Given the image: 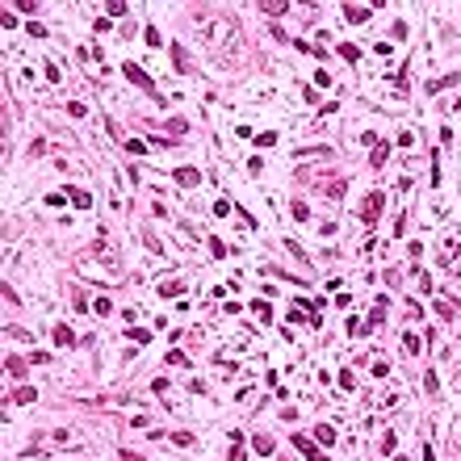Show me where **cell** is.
<instances>
[{
  "mask_svg": "<svg viewBox=\"0 0 461 461\" xmlns=\"http://www.w3.org/2000/svg\"><path fill=\"white\" fill-rule=\"evenodd\" d=\"M386 156H390V151H386V143H377V147H373V168H382V164H386Z\"/></svg>",
  "mask_w": 461,
  "mask_h": 461,
  "instance_id": "cell-10",
  "label": "cell"
},
{
  "mask_svg": "<svg viewBox=\"0 0 461 461\" xmlns=\"http://www.w3.org/2000/svg\"><path fill=\"white\" fill-rule=\"evenodd\" d=\"M176 181H181V185H189V189H193L197 181H202V176H197V168H176Z\"/></svg>",
  "mask_w": 461,
  "mask_h": 461,
  "instance_id": "cell-4",
  "label": "cell"
},
{
  "mask_svg": "<svg viewBox=\"0 0 461 461\" xmlns=\"http://www.w3.org/2000/svg\"><path fill=\"white\" fill-rule=\"evenodd\" d=\"M55 344H63V348H72L76 344V336L67 332V327H55Z\"/></svg>",
  "mask_w": 461,
  "mask_h": 461,
  "instance_id": "cell-5",
  "label": "cell"
},
{
  "mask_svg": "<svg viewBox=\"0 0 461 461\" xmlns=\"http://www.w3.org/2000/svg\"><path fill=\"white\" fill-rule=\"evenodd\" d=\"M126 336L134 340V344H147V340H151V332H147V327H126Z\"/></svg>",
  "mask_w": 461,
  "mask_h": 461,
  "instance_id": "cell-6",
  "label": "cell"
},
{
  "mask_svg": "<svg viewBox=\"0 0 461 461\" xmlns=\"http://www.w3.org/2000/svg\"><path fill=\"white\" fill-rule=\"evenodd\" d=\"M122 72H126L130 80H134V84H138V88H143V92H151V97H156V101H164V97H160V92H156V80H151V76L143 72V67H134V63H122Z\"/></svg>",
  "mask_w": 461,
  "mask_h": 461,
  "instance_id": "cell-1",
  "label": "cell"
},
{
  "mask_svg": "<svg viewBox=\"0 0 461 461\" xmlns=\"http://www.w3.org/2000/svg\"><path fill=\"white\" fill-rule=\"evenodd\" d=\"M340 386H344V390H352V386H357V377H352V369H344V373H340Z\"/></svg>",
  "mask_w": 461,
  "mask_h": 461,
  "instance_id": "cell-16",
  "label": "cell"
},
{
  "mask_svg": "<svg viewBox=\"0 0 461 461\" xmlns=\"http://www.w3.org/2000/svg\"><path fill=\"white\" fill-rule=\"evenodd\" d=\"M122 461H143L138 453H130V448H122Z\"/></svg>",
  "mask_w": 461,
  "mask_h": 461,
  "instance_id": "cell-17",
  "label": "cell"
},
{
  "mask_svg": "<svg viewBox=\"0 0 461 461\" xmlns=\"http://www.w3.org/2000/svg\"><path fill=\"white\" fill-rule=\"evenodd\" d=\"M67 193H72V202H76L80 210H88V206H92V197H88V193H76V189H67Z\"/></svg>",
  "mask_w": 461,
  "mask_h": 461,
  "instance_id": "cell-11",
  "label": "cell"
},
{
  "mask_svg": "<svg viewBox=\"0 0 461 461\" xmlns=\"http://www.w3.org/2000/svg\"><path fill=\"white\" fill-rule=\"evenodd\" d=\"M13 398H17V403H34V390H30V386H21V390H17Z\"/></svg>",
  "mask_w": 461,
  "mask_h": 461,
  "instance_id": "cell-15",
  "label": "cell"
},
{
  "mask_svg": "<svg viewBox=\"0 0 461 461\" xmlns=\"http://www.w3.org/2000/svg\"><path fill=\"white\" fill-rule=\"evenodd\" d=\"M9 373L21 377V373H26V361H21V357H9Z\"/></svg>",
  "mask_w": 461,
  "mask_h": 461,
  "instance_id": "cell-14",
  "label": "cell"
},
{
  "mask_svg": "<svg viewBox=\"0 0 461 461\" xmlns=\"http://www.w3.org/2000/svg\"><path fill=\"white\" fill-rule=\"evenodd\" d=\"M67 113H72V117H88V105H84V101H72V105H67Z\"/></svg>",
  "mask_w": 461,
  "mask_h": 461,
  "instance_id": "cell-12",
  "label": "cell"
},
{
  "mask_svg": "<svg viewBox=\"0 0 461 461\" xmlns=\"http://www.w3.org/2000/svg\"><path fill=\"white\" fill-rule=\"evenodd\" d=\"M293 444H298L302 453H306V461H323V453H319V448H315L311 440H306V436H293Z\"/></svg>",
  "mask_w": 461,
  "mask_h": 461,
  "instance_id": "cell-3",
  "label": "cell"
},
{
  "mask_svg": "<svg viewBox=\"0 0 461 461\" xmlns=\"http://www.w3.org/2000/svg\"><path fill=\"white\" fill-rule=\"evenodd\" d=\"M344 17L352 21V26H357V21H365V17H369V9H357V5H348V9H344Z\"/></svg>",
  "mask_w": 461,
  "mask_h": 461,
  "instance_id": "cell-7",
  "label": "cell"
},
{
  "mask_svg": "<svg viewBox=\"0 0 461 461\" xmlns=\"http://www.w3.org/2000/svg\"><path fill=\"white\" fill-rule=\"evenodd\" d=\"M340 55H344L348 63H357V59H361V51H357V46H352V42H344V46H340Z\"/></svg>",
  "mask_w": 461,
  "mask_h": 461,
  "instance_id": "cell-9",
  "label": "cell"
},
{
  "mask_svg": "<svg viewBox=\"0 0 461 461\" xmlns=\"http://www.w3.org/2000/svg\"><path fill=\"white\" fill-rule=\"evenodd\" d=\"M315 436H319V444H336V432H332V428H319Z\"/></svg>",
  "mask_w": 461,
  "mask_h": 461,
  "instance_id": "cell-13",
  "label": "cell"
},
{
  "mask_svg": "<svg viewBox=\"0 0 461 461\" xmlns=\"http://www.w3.org/2000/svg\"><path fill=\"white\" fill-rule=\"evenodd\" d=\"M377 210H382V193H373L369 202H365V222H369V227L377 222Z\"/></svg>",
  "mask_w": 461,
  "mask_h": 461,
  "instance_id": "cell-2",
  "label": "cell"
},
{
  "mask_svg": "<svg viewBox=\"0 0 461 461\" xmlns=\"http://www.w3.org/2000/svg\"><path fill=\"white\" fill-rule=\"evenodd\" d=\"M252 448H256V453H264V457H268V453H273V440H268V436H256V440H252Z\"/></svg>",
  "mask_w": 461,
  "mask_h": 461,
  "instance_id": "cell-8",
  "label": "cell"
}]
</instances>
